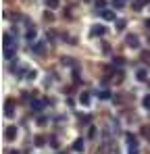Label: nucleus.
I'll return each instance as SVG.
<instances>
[{"label":"nucleus","mask_w":150,"mask_h":154,"mask_svg":"<svg viewBox=\"0 0 150 154\" xmlns=\"http://www.w3.org/2000/svg\"><path fill=\"white\" fill-rule=\"evenodd\" d=\"M13 110H15V100H6L4 102V115H13Z\"/></svg>","instance_id":"f257e3e1"},{"label":"nucleus","mask_w":150,"mask_h":154,"mask_svg":"<svg viewBox=\"0 0 150 154\" xmlns=\"http://www.w3.org/2000/svg\"><path fill=\"white\" fill-rule=\"evenodd\" d=\"M4 135H6V140H15V137H17V129H15V127H8Z\"/></svg>","instance_id":"f03ea898"},{"label":"nucleus","mask_w":150,"mask_h":154,"mask_svg":"<svg viewBox=\"0 0 150 154\" xmlns=\"http://www.w3.org/2000/svg\"><path fill=\"white\" fill-rule=\"evenodd\" d=\"M104 33V27L102 25H94L92 27V35H102Z\"/></svg>","instance_id":"7ed1b4c3"},{"label":"nucleus","mask_w":150,"mask_h":154,"mask_svg":"<svg viewBox=\"0 0 150 154\" xmlns=\"http://www.w3.org/2000/svg\"><path fill=\"white\" fill-rule=\"evenodd\" d=\"M102 17H104L106 21H113V19H115V13H111V11H102Z\"/></svg>","instance_id":"20e7f679"},{"label":"nucleus","mask_w":150,"mask_h":154,"mask_svg":"<svg viewBox=\"0 0 150 154\" xmlns=\"http://www.w3.org/2000/svg\"><path fill=\"white\" fill-rule=\"evenodd\" d=\"M46 6H50V8H56V6H58V0H46Z\"/></svg>","instance_id":"39448f33"},{"label":"nucleus","mask_w":150,"mask_h":154,"mask_svg":"<svg viewBox=\"0 0 150 154\" xmlns=\"http://www.w3.org/2000/svg\"><path fill=\"white\" fill-rule=\"evenodd\" d=\"M79 102H81V104H88V102H90L88 94H81V96H79Z\"/></svg>","instance_id":"423d86ee"},{"label":"nucleus","mask_w":150,"mask_h":154,"mask_svg":"<svg viewBox=\"0 0 150 154\" xmlns=\"http://www.w3.org/2000/svg\"><path fill=\"white\" fill-rule=\"evenodd\" d=\"M44 142H46V140H44L42 135H38V137H36V146H44Z\"/></svg>","instance_id":"0eeeda50"},{"label":"nucleus","mask_w":150,"mask_h":154,"mask_svg":"<svg viewBox=\"0 0 150 154\" xmlns=\"http://www.w3.org/2000/svg\"><path fill=\"white\" fill-rule=\"evenodd\" d=\"M127 42H129V44H133V46H136V44H138V38H136V35H129V38H127Z\"/></svg>","instance_id":"6e6552de"},{"label":"nucleus","mask_w":150,"mask_h":154,"mask_svg":"<svg viewBox=\"0 0 150 154\" xmlns=\"http://www.w3.org/2000/svg\"><path fill=\"white\" fill-rule=\"evenodd\" d=\"M75 150H83V142H81V140L75 142Z\"/></svg>","instance_id":"1a4fd4ad"},{"label":"nucleus","mask_w":150,"mask_h":154,"mask_svg":"<svg viewBox=\"0 0 150 154\" xmlns=\"http://www.w3.org/2000/svg\"><path fill=\"white\" fill-rule=\"evenodd\" d=\"M138 79L144 81V79H146V71H138Z\"/></svg>","instance_id":"9d476101"},{"label":"nucleus","mask_w":150,"mask_h":154,"mask_svg":"<svg viewBox=\"0 0 150 154\" xmlns=\"http://www.w3.org/2000/svg\"><path fill=\"white\" fill-rule=\"evenodd\" d=\"M113 4H115L117 8H121V6H123V0H113Z\"/></svg>","instance_id":"9b49d317"},{"label":"nucleus","mask_w":150,"mask_h":154,"mask_svg":"<svg viewBox=\"0 0 150 154\" xmlns=\"http://www.w3.org/2000/svg\"><path fill=\"white\" fill-rule=\"evenodd\" d=\"M108 96H111V94H108V92H100V98H102V100H106V98H108Z\"/></svg>","instance_id":"f8f14e48"},{"label":"nucleus","mask_w":150,"mask_h":154,"mask_svg":"<svg viewBox=\"0 0 150 154\" xmlns=\"http://www.w3.org/2000/svg\"><path fill=\"white\" fill-rule=\"evenodd\" d=\"M144 106H146V108H150V96H146V98H144Z\"/></svg>","instance_id":"ddd939ff"},{"label":"nucleus","mask_w":150,"mask_h":154,"mask_svg":"<svg viewBox=\"0 0 150 154\" xmlns=\"http://www.w3.org/2000/svg\"><path fill=\"white\" fill-rule=\"evenodd\" d=\"M11 154H19V152H11Z\"/></svg>","instance_id":"4468645a"}]
</instances>
